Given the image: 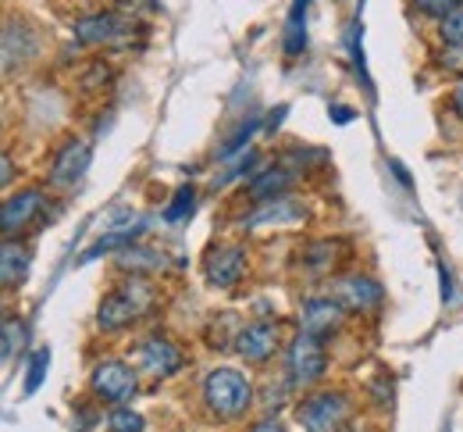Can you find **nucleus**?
Masks as SVG:
<instances>
[{
	"label": "nucleus",
	"mask_w": 463,
	"mask_h": 432,
	"mask_svg": "<svg viewBox=\"0 0 463 432\" xmlns=\"http://www.w3.org/2000/svg\"><path fill=\"white\" fill-rule=\"evenodd\" d=\"M150 308H154V286L143 279H128L125 286H118L115 293L104 297V304L97 311V322H100V329L115 332V329L132 325L136 318H143Z\"/></svg>",
	"instance_id": "obj_1"
},
{
	"label": "nucleus",
	"mask_w": 463,
	"mask_h": 432,
	"mask_svg": "<svg viewBox=\"0 0 463 432\" xmlns=\"http://www.w3.org/2000/svg\"><path fill=\"white\" fill-rule=\"evenodd\" d=\"M203 400L218 418H239L253 404V386L235 369H214L203 382Z\"/></svg>",
	"instance_id": "obj_2"
},
{
	"label": "nucleus",
	"mask_w": 463,
	"mask_h": 432,
	"mask_svg": "<svg viewBox=\"0 0 463 432\" xmlns=\"http://www.w3.org/2000/svg\"><path fill=\"white\" fill-rule=\"evenodd\" d=\"M349 418V400L346 393H314L299 404V422L307 432H343Z\"/></svg>",
	"instance_id": "obj_3"
},
{
	"label": "nucleus",
	"mask_w": 463,
	"mask_h": 432,
	"mask_svg": "<svg viewBox=\"0 0 463 432\" xmlns=\"http://www.w3.org/2000/svg\"><path fill=\"white\" fill-rule=\"evenodd\" d=\"M136 33V22L118 14V11H104V14H90L82 22H75V40L86 47H100V43H121Z\"/></svg>",
	"instance_id": "obj_4"
},
{
	"label": "nucleus",
	"mask_w": 463,
	"mask_h": 432,
	"mask_svg": "<svg viewBox=\"0 0 463 432\" xmlns=\"http://www.w3.org/2000/svg\"><path fill=\"white\" fill-rule=\"evenodd\" d=\"M328 369V354L321 347V336L303 332L289 347V375L296 386H314L321 382V375Z\"/></svg>",
	"instance_id": "obj_5"
},
{
	"label": "nucleus",
	"mask_w": 463,
	"mask_h": 432,
	"mask_svg": "<svg viewBox=\"0 0 463 432\" xmlns=\"http://www.w3.org/2000/svg\"><path fill=\"white\" fill-rule=\"evenodd\" d=\"M90 386L100 400L108 404H125L132 393H136V371L128 369L125 361H104L97 365L93 375H90Z\"/></svg>",
	"instance_id": "obj_6"
},
{
	"label": "nucleus",
	"mask_w": 463,
	"mask_h": 432,
	"mask_svg": "<svg viewBox=\"0 0 463 432\" xmlns=\"http://www.w3.org/2000/svg\"><path fill=\"white\" fill-rule=\"evenodd\" d=\"M90 161H93V150H90L82 139H68L58 150V158H54L51 186H58V189H75V186L86 179Z\"/></svg>",
	"instance_id": "obj_7"
},
{
	"label": "nucleus",
	"mask_w": 463,
	"mask_h": 432,
	"mask_svg": "<svg viewBox=\"0 0 463 432\" xmlns=\"http://www.w3.org/2000/svg\"><path fill=\"white\" fill-rule=\"evenodd\" d=\"M246 272V250L239 244H222L207 254V283L218 290H229Z\"/></svg>",
	"instance_id": "obj_8"
},
{
	"label": "nucleus",
	"mask_w": 463,
	"mask_h": 432,
	"mask_svg": "<svg viewBox=\"0 0 463 432\" xmlns=\"http://www.w3.org/2000/svg\"><path fill=\"white\" fill-rule=\"evenodd\" d=\"M275 347H279V325H271V322H253V325H246V329L235 336V350H239V358L250 361V365L268 361V358L275 354Z\"/></svg>",
	"instance_id": "obj_9"
},
{
	"label": "nucleus",
	"mask_w": 463,
	"mask_h": 432,
	"mask_svg": "<svg viewBox=\"0 0 463 432\" xmlns=\"http://www.w3.org/2000/svg\"><path fill=\"white\" fill-rule=\"evenodd\" d=\"M43 211V189H22L18 197H7L4 204V215H0V226H4V236L14 240L36 215Z\"/></svg>",
	"instance_id": "obj_10"
},
{
	"label": "nucleus",
	"mask_w": 463,
	"mask_h": 432,
	"mask_svg": "<svg viewBox=\"0 0 463 432\" xmlns=\"http://www.w3.org/2000/svg\"><path fill=\"white\" fill-rule=\"evenodd\" d=\"M139 365L146 375H154V379H168L175 371L182 369V354H178V347H175L168 336H150L143 347H139Z\"/></svg>",
	"instance_id": "obj_11"
},
{
	"label": "nucleus",
	"mask_w": 463,
	"mask_h": 432,
	"mask_svg": "<svg viewBox=\"0 0 463 432\" xmlns=\"http://www.w3.org/2000/svg\"><path fill=\"white\" fill-rule=\"evenodd\" d=\"M299 325L303 332L310 336H328L343 325V304L332 301V297H317V301H307L303 304V314H299Z\"/></svg>",
	"instance_id": "obj_12"
},
{
	"label": "nucleus",
	"mask_w": 463,
	"mask_h": 432,
	"mask_svg": "<svg viewBox=\"0 0 463 432\" xmlns=\"http://www.w3.org/2000/svg\"><path fill=\"white\" fill-rule=\"evenodd\" d=\"M335 297H339V304H346L353 311H371L382 304V286L374 283V279H367V275H349V279H339L335 283Z\"/></svg>",
	"instance_id": "obj_13"
},
{
	"label": "nucleus",
	"mask_w": 463,
	"mask_h": 432,
	"mask_svg": "<svg viewBox=\"0 0 463 432\" xmlns=\"http://www.w3.org/2000/svg\"><path fill=\"white\" fill-rule=\"evenodd\" d=\"M303 218H307L303 204L286 200V197H275V200L257 204V211L246 218V229H257V226H299Z\"/></svg>",
	"instance_id": "obj_14"
},
{
	"label": "nucleus",
	"mask_w": 463,
	"mask_h": 432,
	"mask_svg": "<svg viewBox=\"0 0 463 432\" xmlns=\"http://www.w3.org/2000/svg\"><path fill=\"white\" fill-rule=\"evenodd\" d=\"M289 183H292V172L286 168V165H279V168H268V172H257L253 176V183L246 186L250 189V197L253 200H275V197H282L286 189H289Z\"/></svg>",
	"instance_id": "obj_15"
},
{
	"label": "nucleus",
	"mask_w": 463,
	"mask_h": 432,
	"mask_svg": "<svg viewBox=\"0 0 463 432\" xmlns=\"http://www.w3.org/2000/svg\"><path fill=\"white\" fill-rule=\"evenodd\" d=\"M25 272H29V250L18 247L14 240H7V244H4V264H0L4 286H18V283L25 279Z\"/></svg>",
	"instance_id": "obj_16"
},
{
	"label": "nucleus",
	"mask_w": 463,
	"mask_h": 432,
	"mask_svg": "<svg viewBox=\"0 0 463 432\" xmlns=\"http://www.w3.org/2000/svg\"><path fill=\"white\" fill-rule=\"evenodd\" d=\"M139 240V229H132V226H121L115 233H108V236H100L93 247L82 254V261L79 264H90V261H97L100 254H111V250H125L128 244H136Z\"/></svg>",
	"instance_id": "obj_17"
},
{
	"label": "nucleus",
	"mask_w": 463,
	"mask_h": 432,
	"mask_svg": "<svg viewBox=\"0 0 463 432\" xmlns=\"http://www.w3.org/2000/svg\"><path fill=\"white\" fill-rule=\"evenodd\" d=\"M118 264H121L125 272H157V268H165V254L146 250V247H132L118 254Z\"/></svg>",
	"instance_id": "obj_18"
},
{
	"label": "nucleus",
	"mask_w": 463,
	"mask_h": 432,
	"mask_svg": "<svg viewBox=\"0 0 463 432\" xmlns=\"http://www.w3.org/2000/svg\"><path fill=\"white\" fill-rule=\"evenodd\" d=\"M307 47V0H296L286 25V54H299Z\"/></svg>",
	"instance_id": "obj_19"
},
{
	"label": "nucleus",
	"mask_w": 463,
	"mask_h": 432,
	"mask_svg": "<svg viewBox=\"0 0 463 432\" xmlns=\"http://www.w3.org/2000/svg\"><path fill=\"white\" fill-rule=\"evenodd\" d=\"M47 369H51V350L43 347V350H36L33 361H29V371H25V393H36V389H40V382H43Z\"/></svg>",
	"instance_id": "obj_20"
},
{
	"label": "nucleus",
	"mask_w": 463,
	"mask_h": 432,
	"mask_svg": "<svg viewBox=\"0 0 463 432\" xmlns=\"http://www.w3.org/2000/svg\"><path fill=\"white\" fill-rule=\"evenodd\" d=\"M108 429L111 432H143V418H139L132 408H115L111 418H108Z\"/></svg>",
	"instance_id": "obj_21"
},
{
	"label": "nucleus",
	"mask_w": 463,
	"mask_h": 432,
	"mask_svg": "<svg viewBox=\"0 0 463 432\" xmlns=\"http://www.w3.org/2000/svg\"><path fill=\"white\" fill-rule=\"evenodd\" d=\"M193 200H196V193H193V186H182V189L175 193L172 207L165 211V218H168V222H182L185 215H193Z\"/></svg>",
	"instance_id": "obj_22"
},
{
	"label": "nucleus",
	"mask_w": 463,
	"mask_h": 432,
	"mask_svg": "<svg viewBox=\"0 0 463 432\" xmlns=\"http://www.w3.org/2000/svg\"><path fill=\"white\" fill-rule=\"evenodd\" d=\"M442 40H446V47H463V7H457L453 14H446L442 18Z\"/></svg>",
	"instance_id": "obj_23"
},
{
	"label": "nucleus",
	"mask_w": 463,
	"mask_h": 432,
	"mask_svg": "<svg viewBox=\"0 0 463 432\" xmlns=\"http://www.w3.org/2000/svg\"><path fill=\"white\" fill-rule=\"evenodd\" d=\"M22 340H25L22 322L7 318V322H4V361H11V358H14V347H22Z\"/></svg>",
	"instance_id": "obj_24"
},
{
	"label": "nucleus",
	"mask_w": 463,
	"mask_h": 432,
	"mask_svg": "<svg viewBox=\"0 0 463 432\" xmlns=\"http://www.w3.org/2000/svg\"><path fill=\"white\" fill-rule=\"evenodd\" d=\"M420 14H431V18H446L460 7V0H413Z\"/></svg>",
	"instance_id": "obj_25"
},
{
	"label": "nucleus",
	"mask_w": 463,
	"mask_h": 432,
	"mask_svg": "<svg viewBox=\"0 0 463 432\" xmlns=\"http://www.w3.org/2000/svg\"><path fill=\"white\" fill-rule=\"evenodd\" d=\"M250 432H286V429H282L275 418H264V422H257V426H253Z\"/></svg>",
	"instance_id": "obj_26"
},
{
	"label": "nucleus",
	"mask_w": 463,
	"mask_h": 432,
	"mask_svg": "<svg viewBox=\"0 0 463 432\" xmlns=\"http://www.w3.org/2000/svg\"><path fill=\"white\" fill-rule=\"evenodd\" d=\"M332 119H335L339 125H346L349 119H353V111H349V108H343V104H335V108H332Z\"/></svg>",
	"instance_id": "obj_27"
},
{
	"label": "nucleus",
	"mask_w": 463,
	"mask_h": 432,
	"mask_svg": "<svg viewBox=\"0 0 463 432\" xmlns=\"http://www.w3.org/2000/svg\"><path fill=\"white\" fill-rule=\"evenodd\" d=\"M453 111H457V115L463 119V79H460V86L453 90Z\"/></svg>",
	"instance_id": "obj_28"
},
{
	"label": "nucleus",
	"mask_w": 463,
	"mask_h": 432,
	"mask_svg": "<svg viewBox=\"0 0 463 432\" xmlns=\"http://www.w3.org/2000/svg\"><path fill=\"white\" fill-rule=\"evenodd\" d=\"M0 179H4V186L14 179V165H11V158H7V154H4V176H0Z\"/></svg>",
	"instance_id": "obj_29"
},
{
	"label": "nucleus",
	"mask_w": 463,
	"mask_h": 432,
	"mask_svg": "<svg viewBox=\"0 0 463 432\" xmlns=\"http://www.w3.org/2000/svg\"><path fill=\"white\" fill-rule=\"evenodd\" d=\"M111 4H121V7H125V4H136V0H111Z\"/></svg>",
	"instance_id": "obj_30"
},
{
	"label": "nucleus",
	"mask_w": 463,
	"mask_h": 432,
	"mask_svg": "<svg viewBox=\"0 0 463 432\" xmlns=\"http://www.w3.org/2000/svg\"><path fill=\"white\" fill-rule=\"evenodd\" d=\"M349 432H356V429H349Z\"/></svg>",
	"instance_id": "obj_31"
}]
</instances>
